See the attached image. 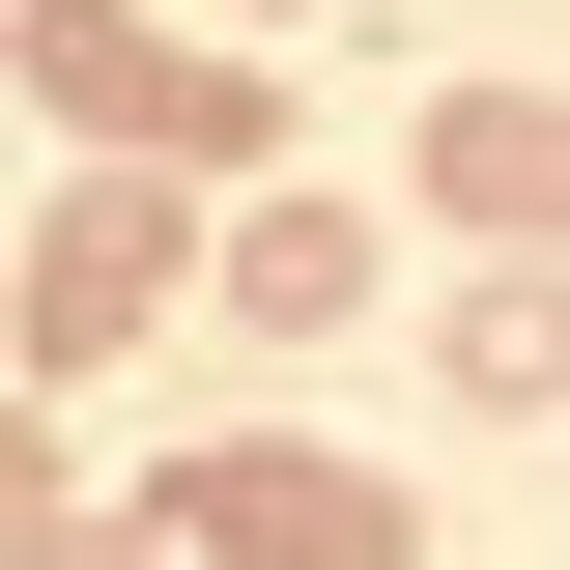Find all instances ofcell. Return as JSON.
<instances>
[{
    "label": "cell",
    "instance_id": "6",
    "mask_svg": "<svg viewBox=\"0 0 570 570\" xmlns=\"http://www.w3.org/2000/svg\"><path fill=\"white\" fill-rule=\"evenodd\" d=\"M428 371H456V400H570V257H485L428 314Z\"/></svg>",
    "mask_w": 570,
    "mask_h": 570
},
{
    "label": "cell",
    "instance_id": "3",
    "mask_svg": "<svg viewBox=\"0 0 570 570\" xmlns=\"http://www.w3.org/2000/svg\"><path fill=\"white\" fill-rule=\"evenodd\" d=\"M171 285H200V200H171V171H86V200L29 228V285H0V343H29V371H115Z\"/></svg>",
    "mask_w": 570,
    "mask_h": 570
},
{
    "label": "cell",
    "instance_id": "2",
    "mask_svg": "<svg viewBox=\"0 0 570 570\" xmlns=\"http://www.w3.org/2000/svg\"><path fill=\"white\" fill-rule=\"evenodd\" d=\"M142 542H200V570H428V485L343 456V428H200L142 485Z\"/></svg>",
    "mask_w": 570,
    "mask_h": 570
},
{
    "label": "cell",
    "instance_id": "1",
    "mask_svg": "<svg viewBox=\"0 0 570 570\" xmlns=\"http://www.w3.org/2000/svg\"><path fill=\"white\" fill-rule=\"evenodd\" d=\"M0 58H29V115H86L115 171H171V200H257L285 171V86H257V29H142V0H0Z\"/></svg>",
    "mask_w": 570,
    "mask_h": 570
},
{
    "label": "cell",
    "instance_id": "7",
    "mask_svg": "<svg viewBox=\"0 0 570 570\" xmlns=\"http://www.w3.org/2000/svg\"><path fill=\"white\" fill-rule=\"evenodd\" d=\"M0 570H58V428L0 400Z\"/></svg>",
    "mask_w": 570,
    "mask_h": 570
},
{
    "label": "cell",
    "instance_id": "5",
    "mask_svg": "<svg viewBox=\"0 0 570 570\" xmlns=\"http://www.w3.org/2000/svg\"><path fill=\"white\" fill-rule=\"evenodd\" d=\"M200 285H228V314H257V343H343V314H371V285H400V257H371V200H314V171H257V200L200 228Z\"/></svg>",
    "mask_w": 570,
    "mask_h": 570
},
{
    "label": "cell",
    "instance_id": "8",
    "mask_svg": "<svg viewBox=\"0 0 570 570\" xmlns=\"http://www.w3.org/2000/svg\"><path fill=\"white\" fill-rule=\"evenodd\" d=\"M257 29H314V0H257Z\"/></svg>",
    "mask_w": 570,
    "mask_h": 570
},
{
    "label": "cell",
    "instance_id": "4",
    "mask_svg": "<svg viewBox=\"0 0 570 570\" xmlns=\"http://www.w3.org/2000/svg\"><path fill=\"white\" fill-rule=\"evenodd\" d=\"M428 228H485V257H570V86H428Z\"/></svg>",
    "mask_w": 570,
    "mask_h": 570
}]
</instances>
